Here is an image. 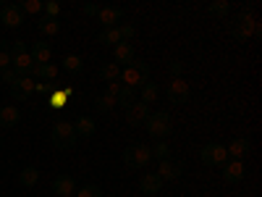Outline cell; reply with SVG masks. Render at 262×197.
<instances>
[{
	"mask_svg": "<svg viewBox=\"0 0 262 197\" xmlns=\"http://www.w3.org/2000/svg\"><path fill=\"white\" fill-rule=\"evenodd\" d=\"M210 16H217V18H226L231 13V6H228V0H215V3H210Z\"/></svg>",
	"mask_w": 262,
	"mask_h": 197,
	"instance_id": "cell-31",
	"label": "cell"
},
{
	"mask_svg": "<svg viewBox=\"0 0 262 197\" xmlns=\"http://www.w3.org/2000/svg\"><path fill=\"white\" fill-rule=\"evenodd\" d=\"M181 71H184V63H181L179 58H176V61H170V74H173V79H179Z\"/></svg>",
	"mask_w": 262,
	"mask_h": 197,
	"instance_id": "cell-39",
	"label": "cell"
},
{
	"mask_svg": "<svg viewBox=\"0 0 262 197\" xmlns=\"http://www.w3.org/2000/svg\"><path fill=\"white\" fill-rule=\"evenodd\" d=\"M168 100L173 105H184L189 100V84L181 76L179 79H170V84H168Z\"/></svg>",
	"mask_w": 262,
	"mask_h": 197,
	"instance_id": "cell-10",
	"label": "cell"
},
{
	"mask_svg": "<svg viewBox=\"0 0 262 197\" xmlns=\"http://www.w3.org/2000/svg\"><path fill=\"white\" fill-rule=\"evenodd\" d=\"M0 21H3L8 29H16V27L24 24V11L18 8V3H6L0 8Z\"/></svg>",
	"mask_w": 262,
	"mask_h": 197,
	"instance_id": "cell-8",
	"label": "cell"
},
{
	"mask_svg": "<svg viewBox=\"0 0 262 197\" xmlns=\"http://www.w3.org/2000/svg\"><path fill=\"white\" fill-rule=\"evenodd\" d=\"M123 16L126 13L121 8H113V6H100V11H97V21L105 29H116L118 21H123Z\"/></svg>",
	"mask_w": 262,
	"mask_h": 197,
	"instance_id": "cell-9",
	"label": "cell"
},
{
	"mask_svg": "<svg viewBox=\"0 0 262 197\" xmlns=\"http://www.w3.org/2000/svg\"><path fill=\"white\" fill-rule=\"evenodd\" d=\"M11 69L16 71V76H32V71H34V61H32L29 53L11 55Z\"/></svg>",
	"mask_w": 262,
	"mask_h": 197,
	"instance_id": "cell-12",
	"label": "cell"
},
{
	"mask_svg": "<svg viewBox=\"0 0 262 197\" xmlns=\"http://www.w3.org/2000/svg\"><path fill=\"white\" fill-rule=\"evenodd\" d=\"M116 105H118V100H116L113 95H107V92H102V95L95 97V108H97L100 113H111Z\"/></svg>",
	"mask_w": 262,
	"mask_h": 197,
	"instance_id": "cell-26",
	"label": "cell"
},
{
	"mask_svg": "<svg viewBox=\"0 0 262 197\" xmlns=\"http://www.w3.org/2000/svg\"><path fill=\"white\" fill-rule=\"evenodd\" d=\"M226 152H228V155H231L233 161H242V158L247 155V152H249V142L238 137V140H233V142L226 147Z\"/></svg>",
	"mask_w": 262,
	"mask_h": 197,
	"instance_id": "cell-23",
	"label": "cell"
},
{
	"mask_svg": "<svg viewBox=\"0 0 262 197\" xmlns=\"http://www.w3.org/2000/svg\"><path fill=\"white\" fill-rule=\"evenodd\" d=\"M32 61L39 66V63H50V58H53V50H50V45L48 42H32Z\"/></svg>",
	"mask_w": 262,
	"mask_h": 197,
	"instance_id": "cell-18",
	"label": "cell"
},
{
	"mask_svg": "<svg viewBox=\"0 0 262 197\" xmlns=\"http://www.w3.org/2000/svg\"><path fill=\"white\" fill-rule=\"evenodd\" d=\"M100 76L105 82H118L121 79V66L118 63H105L102 69H100Z\"/></svg>",
	"mask_w": 262,
	"mask_h": 197,
	"instance_id": "cell-29",
	"label": "cell"
},
{
	"mask_svg": "<svg viewBox=\"0 0 262 197\" xmlns=\"http://www.w3.org/2000/svg\"><path fill=\"white\" fill-rule=\"evenodd\" d=\"M50 140H53V145L58 147V150H71L74 145H76V129H74V124H69V121H58L55 126H53V131H50Z\"/></svg>",
	"mask_w": 262,
	"mask_h": 197,
	"instance_id": "cell-3",
	"label": "cell"
},
{
	"mask_svg": "<svg viewBox=\"0 0 262 197\" xmlns=\"http://www.w3.org/2000/svg\"><path fill=\"white\" fill-rule=\"evenodd\" d=\"M32 76H37V79H42V82H53L55 76H58V66L55 63H34V71H32Z\"/></svg>",
	"mask_w": 262,
	"mask_h": 197,
	"instance_id": "cell-20",
	"label": "cell"
},
{
	"mask_svg": "<svg viewBox=\"0 0 262 197\" xmlns=\"http://www.w3.org/2000/svg\"><path fill=\"white\" fill-rule=\"evenodd\" d=\"M69 97H76V90H71V87L53 92L50 95V108H66V100H69Z\"/></svg>",
	"mask_w": 262,
	"mask_h": 197,
	"instance_id": "cell-27",
	"label": "cell"
},
{
	"mask_svg": "<svg viewBox=\"0 0 262 197\" xmlns=\"http://www.w3.org/2000/svg\"><path fill=\"white\" fill-rule=\"evenodd\" d=\"M118 32H121V42H131V40L137 37V27L134 24H121Z\"/></svg>",
	"mask_w": 262,
	"mask_h": 197,
	"instance_id": "cell-35",
	"label": "cell"
},
{
	"mask_svg": "<svg viewBox=\"0 0 262 197\" xmlns=\"http://www.w3.org/2000/svg\"><path fill=\"white\" fill-rule=\"evenodd\" d=\"M74 129H76V137H92L95 131H97V124H95V119H90V116H81V119L74 124Z\"/></svg>",
	"mask_w": 262,
	"mask_h": 197,
	"instance_id": "cell-22",
	"label": "cell"
},
{
	"mask_svg": "<svg viewBox=\"0 0 262 197\" xmlns=\"http://www.w3.org/2000/svg\"><path fill=\"white\" fill-rule=\"evenodd\" d=\"M228 29L236 40H252V37H259V21L249 13V11H242L238 16H233L228 21Z\"/></svg>",
	"mask_w": 262,
	"mask_h": 197,
	"instance_id": "cell-2",
	"label": "cell"
},
{
	"mask_svg": "<svg viewBox=\"0 0 262 197\" xmlns=\"http://www.w3.org/2000/svg\"><path fill=\"white\" fill-rule=\"evenodd\" d=\"M0 76H3V82H6V84H8V87H11V84H13V82H16V79H18V76H16V71H13V69H8V71H3V74H0Z\"/></svg>",
	"mask_w": 262,
	"mask_h": 197,
	"instance_id": "cell-41",
	"label": "cell"
},
{
	"mask_svg": "<svg viewBox=\"0 0 262 197\" xmlns=\"http://www.w3.org/2000/svg\"><path fill=\"white\" fill-rule=\"evenodd\" d=\"M37 27H39V32L45 34V37H55V34L60 32V21H58V18H48V16H42V18L37 21Z\"/></svg>",
	"mask_w": 262,
	"mask_h": 197,
	"instance_id": "cell-25",
	"label": "cell"
},
{
	"mask_svg": "<svg viewBox=\"0 0 262 197\" xmlns=\"http://www.w3.org/2000/svg\"><path fill=\"white\" fill-rule=\"evenodd\" d=\"M76 197H102V189L97 184H86V187H81L76 192Z\"/></svg>",
	"mask_w": 262,
	"mask_h": 197,
	"instance_id": "cell-36",
	"label": "cell"
},
{
	"mask_svg": "<svg viewBox=\"0 0 262 197\" xmlns=\"http://www.w3.org/2000/svg\"><path fill=\"white\" fill-rule=\"evenodd\" d=\"M226 168H223V182L226 184H238V182H242L244 179V163L242 161H226L223 163Z\"/></svg>",
	"mask_w": 262,
	"mask_h": 197,
	"instance_id": "cell-14",
	"label": "cell"
},
{
	"mask_svg": "<svg viewBox=\"0 0 262 197\" xmlns=\"http://www.w3.org/2000/svg\"><path fill=\"white\" fill-rule=\"evenodd\" d=\"M58 13H60V3L58 0H48L45 3V16L48 18H58Z\"/></svg>",
	"mask_w": 262,
	"mask_h": 197,
	"instance_id": "cell-38",
	"label": "cell"
},
{
	"mask_svg": "<svg viewBox=\"0 0 262 197\" xmlns=\"http://www.w3.org/2000/svg\"><path fill=\"white\" fill-rule=\"evenodd\" d=\"M118 82L123 87H128V90H139L144 82H149V63L142 61V58H134L128 66H123Z\"/></svg>",
	"mask_w": 262,
	"mask_h": 197,
	"instance_id": "cell-1",
	"label": "cell"
},
{
	"mask_svg": "<svg viewBox=\"0 0 262 197\" xmlns=\"http://www.w3.org/2000/svg\"><path fill=\"white\" fill-rule=\"evenodd\" d=\"M118 42H121V32H118V27H116V29H105V32H100V45L116 48Z\"/></svg>",
	"mask_w": 262,
	"mask_h": 197,
	"instance_id": "cell-28",
	"label": "cell"
},
{
	"mask_svg": "<svg viewBox=\"0 0 262 197\" xmlns=\"http://www.w3.org/2000/svg\"><path fill=\"white\" fill-rule=\"evenodd\" d=\"M37 182H39V168H37V166L21 168V173H18V184H21V187H34Z\"/></svg>",
	"mask_w": 262,
	"mask_h": 197,
	"instance_id": "cell-24",
	"label": "cell"
},
{
	"mask_svg": "<svg viewBox=\"0 0 262 197\" xmlns=\"http://www.w3.org/2000/svg\"><path fill=\"white\" fill-rule=\"evenodd\" d=\"M8 69H11V50L3 45V48H0V74L8 71Z\"/></svg>",
	"mask_w": 262,
	"mask_h": 197,
	"instance_id": "cell-37",
	"label": "cell"
},
{
	"mask_svg": "<svg viewBox=\"0 0 262 197\" xmlns=\"http://www.w3.org/2000/svg\"><path fill=\"white\" fill-rule=\"evenodd\" d=\"M18 8L24 11V13H34V16H39L42 11H45V3H42V0H24V3H18Z\"/></svg>",
	"mask_w": 262,
	"mask_h": 197,
	"instance_id": "cell-33",
	"label": "cell"
},
{
	"mask_svg": "<svg viewBox=\"0 0 262 197\" xmlns=\"http://www.w3.org/2000/svg\"><path fill=\"white\" fill-rule=\"evenodd\" d=\"M149 161H152L149 145H131V147L123 150V163L128 168H144Z\"/></svg>",
	"mask_w": 262,
	"mask_h": 197,
	"instance_id": "cell-5",
	"label": "cell"
},
{
	"mask_svg": "<svg viewBox=\"0 0 262 197\" xmlns=\"http://www.w3.org/2000/svg\"><path fill=\"white\" fill-rule=\"evenodd\" d=\"M116 100H118V105H121V108H128L131 103L137 100V90H128V87H121V92H118V97H116Z\"/></svg>",
	"mask_w": 262,
	"mask_h": 197,
	"instance_id": "cell-34",
	"label": "cell"
},
{
	"mask_svg": "<svg viewBox=\"0 0 262 197\" xmlns=\"http://www.w3.org/2000/svg\"><path fill=\"white\" fill-rule=\"evenodd\" d=\"M144 126H147V131L155 140H165L170 131H173V126H170V116L165 113V111H155V113H149L147 116V121H144Z\"/></svg>",
	"mask_w": 262,
	"mask_h": 197,
	"instance_id": "cell-4",
	"label": "cell"
},
{
	"mask_svg": "<svg viewBox=\"0 0 262 197\" xmlns=\"http://www.w3.org/2000/svg\"><path fill=\"white\" fill-rule=\"evenodd\" d=\"M53 189H55V194L58 197H74L76 194V182H74V176H55V182H53Z\"/></svg>",
	"mask_w": 262,
	"mask_h": 197,
	"instance_id": "cell-15",
	"label": "cell"
},
{
	"mask_svg": "<svg viewBox=\"0 0 262 197\" xmlns=\"http://www.w3.org/2000/svg\"><path fill=\"white\" fill-rule=\"evenodd\" d=\"M63 69L71 71V74H81V71H84V61H81L79 55H66V58H63Z\"/></svg>",
	"mask_w": 262,
	"mask_h": 197,
	"instance_id": "cell-30",
	"label": "cell"
},
{
	"mask_svg": "<svg viewBox=\"0 0 262 197\" xmlns=\"http://www.w3.org/2000/svg\"><path fill=\"white\" fill-rule=\"evenodd\" d=\"M86 16H97V11H100V6L97 3H84V8H81Z\"/></svg>",
	"mask_w": 262,
	"mask_h": 197,
	"instance_id": "cell-42",
	"label": "cell"
},
{
	"mask_svg": "<svg viewBox=\"0 0 262 197\" xmlns=\"http://www.w3.org/2000/svg\"><path fill=\"white\" fill-rule=\"evenodd\" d=\"M18 53H27L24 42H13V45H11V55H18Z\"/></svg>",
	"mask_w": 262,
	"mask_h": 197,
	"instance_id": "cell-43",
	"label": "cell"
},
{
	"mask_svg": "<svg viewBox=\"0 0 262 197\" xmlns=\"http://www.w3.org/2000/svg\"><path fill=\"white\" fill-rule=\"evenodd\" d=\"M8 90H11V97H13V100L24 103V100H29V97L37 92V82H34L32 76H18V79L8 87Z\"/></svg>",
	"mask_w": 262,
	"mask_h": 197,
	"instance_id": "cell-7",
	"label": "cell"
},
{
	"mask_svg": "<svg viewBox=\"0 0 262 197\" xmlns=\"http://www.w3.org/2000/svg\"><path fill=\"white\" fill-rule=\"evenodd\" d=\"M149 152H152V158H158V161H168L170 147H168V142H165V140H158L155 145L149 147Z\"/></svg>",
	"mask_w": 262,
	"mask_h": 197,
	"instance_id": "cell-32",
	"label": "cell"
},
{
	"mask_svg": "<svg viewBox=\"0 0 262 197\" xmlns=\"http://www.w3.org/2000/svg\"><path fill=\"white\" fill-rule=\"evenodd\" d=\"M18 121H21V111L16 105H3L0 108V126L3 129H13Z\"/></svg>",
	"mask_w": 262,
	"mask_h": 197,
	"instance_id": "cell-16",
	"label": "cell"
},
{
	"mask_svg": "<svg viewBox=\"0 0 262 197\" xmlns=\"http://www.w3.org/2000/svg\"><path fill=\"white\" fill-rule=\"evenodd\" d=\"M155 173H158L163 182H176L181 173H184V166H181L179 161H170V158H168V161H160V168H158Z\"/></svg>",
	"mask_w": 262,
	"mask_h": 197,
	"instance_id": "cell-13",
	"label": "cell"
},
{
	"mask_svg": "<svg viewBox=\"0 0 262 197\" xmlns=\"http://www.w3.org/2000/svg\"><path fill=\"white\" fill-rule=\"evenodd\" d=\"M139 187H142L144 194H158V192L163 189V179L158 176V173H144L142 182H139Z\"/></svg>",
	"mask_w": 262,
	"mask_h": 197,
	"instance_id": "cell-19",
	"label": "cell"
},
{
	"mask_svg": "<svg viewBox=\"0 0 262 197\" xmlns=\"http://www.w3.org/2000/svg\"><path fill=\"white\" fill-rule=\"evenodd\" d=\"M200 158L205 166H223L228 161V152H226V145H217V142H210L200 150Z\"/></svg>",
	"mask_w": 262,
	"mask_h": 197,
	"instance_id": "cell-6",
	"label": "cell"
},
{
	"mask_svg": "<svg viewBox=\"0 0 262 197\" xmlns=\"http://www.w3.org/2000/svg\"><path fill=\"white\" fill-rule=\"evenodd\" d=\"M121 87H123L121 82H107V90H105V92H107V95H113V97H118V92H121Z\"/></svg>",
	"mask_w": 262,
	"mask_h": 197,
	"instance_id": "cell-40",
	"label": "cell"
},
{
	"mask_svg": "<svg viewBox=\"0 0 262 197\" xmlns=\"http://www.w3.org/2000/svg\"><path fill=\"white\" fill-rule=\"evenodd\" d=\"M147 116H149V105H144L142 100H134V103L126 108V121L131 126H142L147 121Z\"/></svg>",
	"mask_w": 262,
	"mask_h": 197,
	"instance_id": "cell-11",
	"label": "cell"
},
{
	"mask_svg": "<svg viewBox=\"0 0 262 197\" xmlns=\"http://www.w3.org/2000/svg\"><path fill=\"white\" fill-rule=\"evenodd\" d=\"M158 97H160V87H158L155 82H144V84H142V97H139V100H142L144 105H155Z\"/></svg>",
	"mask_w": 262,
	"mask_h": 197,
	"instance_id": "cell-21",
	"label": "cell"
},
{
	"mask_svg": "<svg viewBox=\"0 0 262 197\" xmlns=\"http://www.w3.org/2000/svg\"><path fill=\"white\" fill-rule=\"evenodd\" d=\"M113 58H116V63L121 66H128L131 61H134V45L131 42H118V45L113 48Z\"/></svg>",
	"mask_w": 262,
	"mask_h": 197,
	"instance_id": "cell-17",
	"label": "cell"
}]
</instances>
